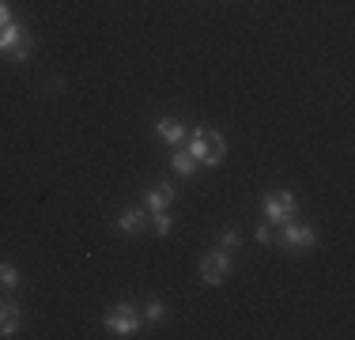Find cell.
Returning <instances> with one entry per match:
<instances>
[{"label": "cell", "instance_id": "1", "mask_svg": "<svg viewBox=\"0 0 355 340\" xmlns=\"http://www.w3.org/2000/svg\"><path fill=\"white\" fill-rule=\"evenodd\" d=\"M284 231H280V246L284 250H291V253H302V250H314L318 246V235H314V227H306V223H295V219H287V223H280Z\"/></svg>", "mask_w": 355, "mask_h": 340}, {"label": "cell", "instance_id": "2", "mask_svg": "<svg viewBox=\"0 0 355 340\" xmlns=\"http://www.w3.org/2000/svg\"><path fill=\"white\" fill-rule=\"evenodd\" d=\"M261 208H265V219L268 223H287V219H295V212H299V201L291 197V193H268L265 201H261Z\"/></svg>", "mask_w": 355, "mask_h": 340}, {"label": "cell", "instance_id": "3", "mask_svg": "<svg viewBox=\"0 0 355 340\" xmlns=\"http://www.w3.org/2000/svg\"><path fill=\"white\" fill-rule=\"evenodd\" d=\"M227 272H231L227 250H216V253H205V257H200V280H205V284H223Z\"/></svg>", "mask_w": 355, "mask_h": 340}, {"label": "cell", "instance_id": "4", "mask_svg": "<svg viewBox=\"0 0 355 340\" xmlns=\"http://www.w3.org/2000/svg\"><path fill=\"white\" fill-rule=\"evenodd\" d=\"M106 329L114 337H132L140 329V321H137V314H132V306L129 303H121V306H114V310L106 314Z\"/></svg>", "mask_w": 355, "mask_h": 340}, {"label": "cell", "instance_id": "5", "mask_svg": "<svg viewBox=\"0 0 355 340\" xmlns=\"http://www.w3.org/2000/svg\"><path fill=\"white\" fill-rule=\"evenodd\" d=\"M174 204V185H155V189L144 193V208L148 212H166Z\"/></svg>", "mask_w": 355, "mask_h": 340}, {"label": "cell", "instance_id": "6", "mask_svg": "<svg viewBox=\"0 0 355 340\" xmlns=\"http://www.w3.org/2000/svg\"><path fill=\"white\" fill-rule=\"evenodd\" d=\"M185 151H189L197 163H208V167H216L212 163V151H208V129H197L189 136V144H185Z\"/></svg>", "mask_w": 355, "mask_h": 340}, {"label": "cell", "instance_id": "7", "mask_svg": "<svg viewBox=\"0 0 355 340\" xmlns=\"http://www.w3.org/2000/svg\"><path fill=\"white\" fill-rule=\"evenodd\" d=\"M144 219H148V208H125L121 216H117V231L137 235L140 227H144Z\"/></svg>", "mask_w": 355, "mask_h": 340}, {"label": "cell", "instance_id": "8", "mask_svg": "<svg viewBox=\"0 0 355 340\" xmlns=\"http://www.w3.org/2000/svg\"><path fill=\"white\" fill-rule=\"evenodd\" d=\"M155 129H159V136H163L166 144H174V148H182V140H185V129H182V121H174V117H159V121H155Z\"/></svg>", "mask_w": 355, "mask_h": 340}, {"label": "cell", "instance_id": "9", "mask_svg": "<svg viewBox=\"0 0 355 340\" xmlns=\"http://www.w3.org/2000/svg\"><path fill=\"white\" fill-rule=\"evenodd\" d=\"M23 38H27V34H23L19 23H8V27H0V53H12V49L19 46Z\"/></svg>", "mask_w": 355, "mask_h": 340}, {"label": "cell", "instance_id": "10", "mask_svg": "<svg viewBox=\"0 0 355 340\" xmlns=\"http://www.w3.org/2000/svg\"><path fill=\"white\" fill-rule=\"evenodd\" d=\"M171 167H174V174H182V178H189L193 170H197V159L189 155V151H174V159H171Z\"/></svg>", "mask_w": 355, "mask_h": 340}, {"label": "cell", "instance_id": "11", "mask_svg": "<svg viewBox=\"0 0 355 340\" xmlns=\"http://www.w3.org/2000/svg\"><path fill=\"white\" fill-rule=\"evenodd\" d=\"M19 284V269L12 261H0V287H15Z\"/></svg>", "mask_w": 355, "mask_h": 340}, {"label": "cell", "instance_id": "12", "mask_svg": "<svg viewBox=\"0 0 355 340\" xmlns=\"http://www.w3.org/2000/svg\"><path fill=\"white\" fill-rule=\"evenodd\" d=\"M12 318H23V310L12 299H0V325H4V321H12Z\"/></svg>", "mask_w": 355, "mask_h": 340}, {"label": "cell", "instance_id": "13", "mask_svg": "<svg viewBox=\"0 0 355 340\" xmlns=\"http://www.w3.org/2000/svg\"><path fill=\"white\" fill-rule=\"evenodd\" d=\"M208 151H212V163H223V136L208 133Z\"/></svg>", "mask_w": 355, "mask_h": 340}, {"label": "cell", "instance_id": "14", "mask_svg": "<svg viewBox=\"0 0 355 340\" xmlns=\"http://www.w3.org/2000/svg\"><path fill=\"white\" fill-rule=\"evenodd\" d=\"M163 318H166L163 303H159V299H151V303H148V321H151V325H159V321H163Z\"/></svg>", "mask_w": 355, "mask_h": 340}, {"label": "cell", "instance_id": "15", "mask_svg": "<svg viewBox=\"0 0 355 340\" xmlns=\"http://www.w3.org/2000/svg\"><path fill=\"white\" fill-rule=\"evenodd\" d=\"M219 246H223V250H234V246H239V231H234V227H227V231L219 235Z\"/></svg>", "mask_w": 355, "mask_h": 340}, {"label": "cell", "instance_id": "16", "mask_svg": "<svg viewBox=\"0 0 355 340\" xmlns=\"http://www.w3.org/2000/svg\"><path fill=\"white\" fill-rule=\"evenodd\" d=\"M151 216H155V235L171 231V216H166V212H151Z\"/></svg>", "mask_w": 355, "mask_h": 340}, {"label": "cell", "instance_id": "17", "mask_svg": "<svg viewBox=\"0 0 355 340\" xmlns=\"http://www.w3.org/2000/svg\"><path fill=\"white\" fill-rule=\"evenodd\" d=\"M8 57H12V61H27V57H31V42H27V38H23V42H19V46H15V49H12V53H8Z\"/></svg>", "mask_w": 355, "mask_h": 340}, {"label": "cell", "instance_id": "18", "mask_svg": "<svg viewBox=\"0 0 355 340\" xmlns=\"http://www.w3.org/2000/svg\"><path fill=\"white\" fill-rule=\"evenodd\" d=\"M19 321H23V318H12V321H4V325H0V337H15V333H19Z\"/></svg>", "mask_w": 355, "mask_h": 340}, {"label": "cell", "instance_id": "19", "mask_svg": "<svg viewBox=\"0 0 355 340\" xmlns=\"http://www.w3.org/2000/svg\"><path fill=\"white\" fill-rule=\"evenodd\" d=\"M8 23H12V8H8L4 0H0V27H8Z\"/></svg>", "mask_w": 355, "mask_h": 340}, {"label": "cell", "instance_id": "20", "mask_svg": "<svg viewBox=\"0 0 355 340\" xmlns=\"http://www.w3.org/2000/svg\"><path fill=\"white\" fill-rule=\"evenodd\" d=\"M268 238H272V231H268V223H261L257 227V242H268Z\"/></svg>", "mask_w": 355, "mask_h": 340}]
</instances>
